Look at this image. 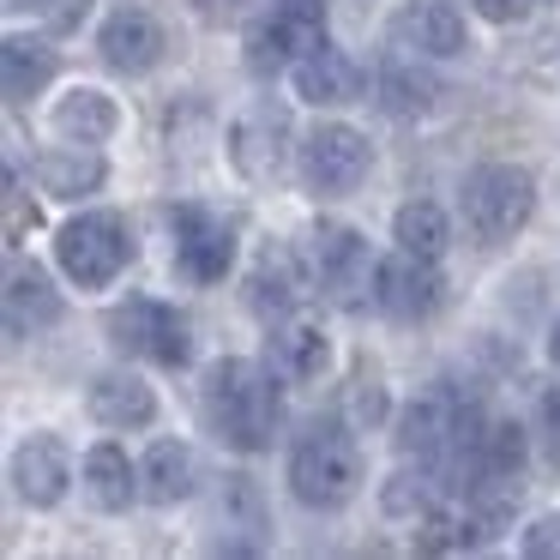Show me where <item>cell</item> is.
Wrapping results in <instances>:
<instances>
[{
  "label": "cell",
  "mask_w": 560,
  "mask_h": 560,
  "mask_svg": "<svg viewBox=\"0 0 560 560\" xmlns=\"http://www.w3.org/2000/svg\"><path fill=\"white\" fill-rule=\"evenodd\" d=\"M374 91H380V109L404 121V115H422L428 103H434L440 85H434L428 73H416L410 61H386V67L374 73Z\"/></svg>",
  "instance_id": "obj_28"
},
{
  "label": "cell",
  "mask_w": 560,
  "mask_h": 560,
  "mask_svg": "<svg viewBox=\"0 0 560 560\" xmlns=\"http://www.w3.org/2000/svg\"><path fill=\"white\" fill-rule=\"evenodd\" d=\"M175 223V266H182L187 283H223V271L235 266V230L223 218L199 206H182L170 211Z\"/></svg>",
  "instance_id": "obj_9"
},
{
  "label": "cell",
  "mask_w": 560,
  "mask_h": 560,
  "mask_svg": "<svg viewBox=\"0 0 560 560\" xmlns=\"http://www.w3.org/2000/svg\"><path fill=\"white\" fill-rule=\"evenodd\" d=\"M103 158L91 145H79V139H67V145H55V151H43L37 158V187L43 194H55V199H85V194H97L103 187Z\"/></svg>",
  "instance_id": "obj_22"
},
{
  "label": "cell",
  "mask_w": 560,
  "mask_h": 560,
  "mask_svg": "<svg viewBox=\"0 0 560 560\" xmlns=\"http://www.w3.org/2000/svg\"><path fill=\"white\" fill-rule=\"evenodd\" d=\"M392 242H398L404 254L440 259L452 247V218L434 199H410V206H398V218H392Z\"/></svg>",
  "instance_id": "obj_27"
},
{
  "label": "cell",
  "mask_w": 560,
  "mask_h": 560,
  "mask_svg": "<svg viewBox=\"0 0 560 560\" xmlns=\"http://www.w3.org/2000/svg\"><path fill=\"white\" fill-rule=\"evenodd\" d=\"M295 97H307L314 109L355 103L362 97V67H355L343 49H331V43H314V49L295 61Z\"/></svg>",
  "instance_id": "obj_17"
},
{
  "label": "cell",
  "mask_w": 560,
  "mask_h": 560,
  "mask_svg": "<svg viewBox=\"0 0 560 560\" xmlns=\"http://www.w3.org/2000/svg\"><path fill=\"white\" fill-rule=\"evenodd\" d=\"M368 163H374L368 139L355 133V127H343V121H319L314 133L302 139V182H307V194H319V199L355 194L362 175H368Z\"/></svg>",
  "instance_id": "obj_6"
},
{
  "label": "cell",
  "mask_w": 560,
  "mask_h": 560,
  "mask_svg": "<svg viewBox=\"0 0 560 560\" xmlns=\"http://www.w3.org/2000/svg\"><path fill=\"white\" fill-rule=\"evenodd\" d=\"M49 79H55V49L49 43H37V37H7L0 43V85H7L13 103L37 97Z\"/></svg>",
  "instance_id": "obj_26"
},
{
  "label": "cell",
  "mask_w": 560,
  "mask_h": 560,
  "mask_svg": "<svg viewBox=\"0 0 560 560\" xmlns=\"http://www.w3.org/2000/svg\"><path fill=\"white\" fill-rule=\"evenodd\" d=\"M536 440H542V458L560 470V386H548L536 398Z\"/></svg>",
  "instance_id": "obj_30"
},
{
  "label": "cell",
  "mask_w": 560,
  "mask_h": 560,
  "mask_svg": "<svg viewBox=\"0 0 560 560\" xmlns=\"http://www.w3.org/2000/svg\"><path fill=\"white\" fill-rule=\"evenodd\" d=\"M548 355H555V368H560V319L548 326Z\"/></svg>",
  "instance_id": "obj_36"
},
{
  "label": "cell",
  "mask_w": 560,
  "mask_h": 560,
  "mask_svg": "<svg viewBox=\"0 0 560 560\" xmlns=\"http://www.w3.org/2000/svg\"><path fill=\"white\" fill-rule=\"evenodd\" d=\"M55 266L79 283V290H109L127 266H133V230L121 211H79L55 235Z\"/></svg>",
  "instance_id": "obj_4"
},
{
  "label": "cell",
  "mask_w": 560,
  "mask_h": 560,
  "mask_svg": "<svg viewBox=\"0 0 560 560\" xmlns=\"http://www.w3.org/2000/svg\"><path fill=\"white\" fill-rule=\"evenodd\" d=\"M464 494H476V488H494V494H506V488H518L524 476V428L518 422H488L482 440L470 446V458H464Z\"/></svg>",
  "instance_id": "obj_15"
},
{
  "label": "cell",
  "mask_w": 560,
  "mask_h": 560,
  "mask_svg": "<svg viewBox=\"0 0 560 560\" xmlns=\"http://www.w3.org/2000/svg\"><path fill=\"white\" fill-rule=\"evenodd\" d=\"M13 488L25 506H61L67 488H73V452H67L61 434H31L25 446L13 452Z\"/></svg>",
  "instance_id": "obj_12"
},
{
  "label": "cell",
  "mask_w": 560,
  "mask_h": 560,
  "mask_svg": "<svg viewBox=\"0 0 560 560\" xmlns=\"http://www.w3.org/2000/svg\"><path fill=\"white\" fill-rule=\"evenodd\" d=\"M518 548L530 560H560V512H542V518L518 536Z\"/></svg>",
  "instance_id": "obj_31"
},
{
  "label": "cell",
  "mask_w": 560,
  "mask_h": 560,
  "mask_svg": "<svg viewBox=\"0 0 560 560\" xmlns=\"http://www.w3.org/2000/svg\"><path fill=\"white\" fill-rule=\"evenodd\" d=\"M386 512L392 518H428V512H434V482H428V476H410V470H398L386 482Z\"/></svg>",
  "instance_id": "obj_29"
},
{
  "label": "cell",
  "mask_w": 560,
  "mask_h": 560,
  "mask_svg": "<svg viewBox=\"0 0 560 560\" xmlns=\"http://www.w3.org/2000/svg\"><path fill=\"white\" fill-rule=\"evenodd\" d=\"M362 488V446L343 422H307L290 446V494L314 512H338Z\"/></svg>",
  "instance_id": "obj_2"
},
{
  "label": "cell",
  "mask_w": 560,
  "mask_h": 560,
  "mask_svg": "<svg viewBox=\"0 0 560 560\" xmlns=\"http://www.w3.org/2000/svg\"><path fill=\"white\" fill-rule=\"evenodd\" d=\"M85 410L103 428H151L158 422V392L139 374H127V368H109V374H97L85 386Z\"/></svg>",
  "instance_id": "obj_16"
},
{
  "label": "cell",
  "mask_w": 560,
  "mask_h": 560,
  "mask_svg": "<svg viewBox=\"0 0 560 560\" xmlns=\"http://www.w3.org/2000/svg\"><path fill=\"white\" fill-rule=\"evenodd\" d=\"M43 19H49V31H79V19L91 13V0H37Z\"/></svg>",
  "instance_id": "obj_32"
},
{
  "label": "cell",
  "mask_w": 560,
  "mask_h": 560,
  "mask_svg": "<svg viewBox=\"0 0 560 560\" xmlns=\"http://www.w3.org/2000/svg\"><path fill=\"white\" fill-rule=\"evenodd\" d=\"M314 43H326V0H271V13L247 37V67L278 73L283 61H302Z\"/></svg>",
  "instance_id": "obj_7"
},
{
  "label": "cell",
  "mask_w": 560,
  "mask_h": 560,
  "mask_svg": "<svg viewBox=\"0 0 560 560\" xmlns=\"http://www.w3.org/2000/svg\"><path fill=\"white\" fill-rule=\"evenodd\" d=\"M536 0H476V13L482 19H494V25H512V19H524Z\"/></svg>",
  "instance_id": "obj_33"
},
{
  "label": "cell",
  "mask_w": 560,
  "mask_h": 560,
  "mask_svg": "<svg viewBox=\"0 0 560 560\" xmlns=\"http://www.w3.org/2000/svg\"><path fill=\"white\" fill-rule=\"evenodd\" d=\"M7 7H13V13H19V7H31V0H7Z\"/></svg>",
  "instance_id": "obj_37"
},
{
  "label": "cell",
  "mask_w": 560,
  "mask_h": 560,
  "mask_svg": "<svg viewBox=\"0 0 560 560\" xmlns=\"http://www.w3.org/2000/svg\"><path fill=\"white\" fill-rule=\"evenodd\" d=\"M61 319V295H55L49 271L13 259L7 266V331L13 338H31V331H49Z\"/></svg>",
  "instance_id": "obj_18"
},
{
  "label": "cell",
  "mask_w": 560,
  "mask_h": 560,
  "mask_svg": "<svg viewBox=\"0 0 560 560\" xmlns=\"http://www.w3.org/2000/svg\"><path fill=\"white\" fill-rule=\"evenodd\" d=\"M440 295H446V283H440L434 259L422 254H392L386 266L374 271V307L386 319H398V326H422V319H434Z\"/></svg>",
  "instance_id": "obj_8"
},
{
  "label": "cell",
  "mask_w": 560,
  "mask_h": 560,
  "mask_svg": "<svg viewBox=\"0 0 560 560\" xmlns=\"http://www.w3.org/2000/svg\"><path fill=\"white\" fill-rule=\"evenodd\" d=\"M218 524L223 536L211 548L218 555H259L266 548V506H259V488L254 476H223V494H218Z\"/></svg>",
  "instance_id": "obj_19"
},
{
  "label": "cell",
  "mask_w": 560,
  "mask_h": 560,
  "mask_svg": "<svg viewBox=\"0 0 560 560\" xmlns=\"http://www.w3.org/2000/svg\"><path fill=\"white\" fill-rule=\"evenodd\" d=\"M79 482H85V500L97 512H127V506H133V494H139V470L127 464V452L115 446V440H97V446L85 452Z\"/></svg>",
  "instance_id": "obj_21"
},
{
  "label": "cell",
  "mask_w": 560,
  "mask_h": 560,
  "mask_svg": "<svg viewBox=\"0 0 560 560\" xmlns=\"http://www.w3.org/2000/svg\"><path fill=\"white\" fill-rule=\"evenodd\" d=\"M271 362H278L283 380H319V368H326V331H319V319H302V314L271 319Z\"/></svg>",
  "instance_id": "obj_24"
},
{
  "label": "cell",
  "mask_w": 560,
  "mask_h": 560,
  "mask_svg": "<svg viewBox=\"0 0 560 560\" xmlns=\"http://www.w3.org/2000/svg\"><path fill=\"white\" fill-rule=\"evenodd\" d=\"M380 410H386L380 386H362V392H355V416H362V422H380Z\"/></svg>",
  "instance_id": "obj_34"
},
{
  "label": "cell",
  "mask_w": 560,
  "mask_h": 560,
  "mask_svg": "<svg viewBox=\"0 0 560 560\" xmlns=\"http://www.w3.org/2000/svg\"><path fill=\"white\" fill-rule=\"evenodd\" d=\"M386 37H392V49L422 55V61H452V55L470 49L464 19L452 13L446 0H404L398 13L386 19Z\"/></svg>",
  "instance_id": "obj_10"
},
{
  "label": "cell",
  "mask_w": 560,
  "mask_h": 560,
  "mask_svg": "<svg viewBox=\"0 0 560 560\" xmlns=\"http://www.w3.org/2000/svg\"><path fill=\"white\" fill-rule=\"evenodd\" d=\"M199 482V458L187 440H158V446L145 452V464H139V494L151 500V506H175V500H187Z\"/></svg>",
  "instance_id": "obj_20"
},
{
  "label": "cell",
  "mask_w": 560,
  "mask_h": 560,
  "mask_svg": "<svg viewBox=\"0 0 560 560\" xmlns=\"http://www.w3.org/2000/svg\"><path fill=\"white\" fill-rule=\"evenodd\" d=\"M295 302H302V271H295L290 247H266L254 278H247V307L259 319H283V314H295Z\"/></svg>",
  "instance_id": "obj_23"
},
{
  "label": "cell",
  "mask_w": 560,
  "mask_h": 560,
  "mask_svg": "<svg viewBox=\"0 0 560 560\" xmlns=\"http://www.w3.org/2000/svg\"><path fill=\"white\" fill-rule=\"evenodd\" d=\"M307 254H314V278L326 283L338 302H355V295L368 290V278H374L380 266H368V242L350 230V223H319L314 235H307Z\"/></svg>",
  "instance_id": "obj_14"
},
{
  "label": "cell",
  "mask_w": 560,
  "mask_h": 560,
  "mask_svg": "<svg viewBox=\"0 0 560 560\" xmlns=\"http://www.w3.org/2000/svg\"><path fill=\"white\" fill-rule=\"evenodd\" d=\"M109 338H115V350L139 355V362H158V368L194 362V326L170 302H158V295H127L109 314Z\"/></svg>",
  "instance_id": "obj_5"
},
{
  "label": "cell",
  "mask_w": 560,
  "mask_h": 560,
  "mask_svg": "<svg viewBox=\"0 0 560 560\" xmlns=\"http://www.w3.org/2000/svg\"><path fill=\"white\" fill-rule=\"evenodd\" d=\"M464 416H470V404H458L452 392H422L398 416V452H410V458H452V446L464 434Z\"/></svg>",
  "instance_id": "obj_13"
},
{
  "label": "cell",
  "mask_w": 560,
  "mask_h": 560,
  "mask_svg": "<svg viewBox=\"0 0 560 560\" xmlns=\"http://www.w3.org/2000/svg\"><path fill=\"white\" fill-rule=\"evenodd\" d=\"M49 121H55V133H61V139L103 145V139L121 127V109H115V97H103L97 85H79V91H67V97L49 109Z\"/></svg>",
  "instance_id": "obj_25"
},
{
  "label": "cell",
  "mask_w": 560,
  "mask_h": 560,
  "mask_svg": "<svg viewBox=\"0 0 560 560\" xmlns=\"http://www.w3.org/2000/svg\"><path fill=\"white\" fill-rule=\"evenodd\" d=\"M163 49H170V37H163V25L145 7H121V13H109L97 31V55L127 79H145L151 67L163 61Z\"/></svg>",
  "instance_id": "obj_11"
},
{
  "label": "cell",
  "mask_w": 560,
  "mask_h": 560,
  "mask_svg": "<svg viewBox=\"0 0 560 560\" xmlns=\"http://www.w3.org/2000/svg\"><path fill=\"white\" fill-rule=\"evenodd\" d=\"M199 422L230 452H266L278 434V386L254 362H211L199 386Z\"/></svg>",
  "instance_id": "obj_1"
},
{
  "label": "cell",
  "mask_w": 560,
  "mask_h": 560,
  "mask_svg": "<svg viewBox=\"0 0 560 560\" xmlns=\"http://www.w3.org/2000/svg\"><path fill=\"white\" fill-rule=\"evenodd\" d=\"M458 211H464V230H470L476 247H500L530 223L536 182L524 170H512V163H482V170L464 175Z\"/></svg>",
  "instance_id": "obj_3"
},
{
  "label": "cell",
  "mask_w": 560,
  "mask_h": 560,
  "mask_svg": "<svg viewBox=\"0 0 560 560\" xmlns=\"http://www.w3.org/2000/svg\"><path fill=\"white\" fill-rule=\"evenodd\" d=\"M199 13H211V19H223V13H235V0H199Z\"/></svg>",
  "instance_id": "obj_35"
}]
</instances>
